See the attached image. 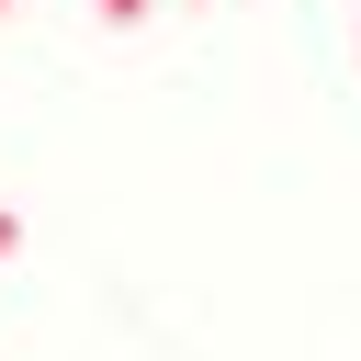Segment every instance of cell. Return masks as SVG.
<instances>
[{
    "label": "cell",
    "mask_w": 361,
    "mask_h": 361,
    "mask_svg": "<svg viewBox=\"0 0 361 361\" xmlns=\"http://www.w3.org/2000/svg\"><path fill=\"white\" fill-rule=\"evenodd\" d=\"M147 11H169V0H102V23H113V34H135Z\"/></svg>",
    "instance_id": "obj_1"
},
{
    "label": "cell",
    "mask_w": 361,
    "mask_h": 361,
    "mask_svg": "<svg viewBox=\"0 0 361 361\" xmlns=\"http://www.w3.org/2000/svg\"><path fill=\"white\" fill-rule=\"evenodd\" d=\"M0 11H11V0H0Z\"/></svg>",
    "instance_id": "obj_3"
},
{
    "label": "cell",
    "mask_w": 361,
    "mask_h": 361,
    "mask_svg": "<svg viewBox=\"0 0 361 361\" xmlns=\"http://www.w3.org/2000/svg\"><path fill=\"white\" fill-rule=\"evenodd\" d=\"M11 248H23V214H11V203H0V259H11Z\"/></svg>",
    "instance_id": "obj_2"
}]
</instances>
